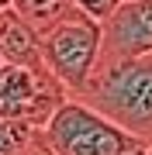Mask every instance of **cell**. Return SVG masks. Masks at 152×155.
Listing matches in <instances>:
<instances>
[{
  "instance_id": "1",
  "label": "cell",
  "mask_w": 152,
  "mask_h": 155,
  "mask_svg": "<svg viewBox=\"0 0 152 155\" xmlns=\"http://www.w3.org/2000/svg\"><path fill=\"white\" fill-rule=\"evenodd\" d=\"M76 100L104 114L135 141L152 145V52L131 59H100Z\"/></svg>"
},
{
  "instance_id": "2",
  "label": "cell",
  "mask_w": 152,
  "mask_h": 155,
  "mask_svg": "<svg viewBox=\"0 0 152 155\" xmlns=\"http://www.w3.org/2000/svg\"><path fill=\"white\" fill-rule=\"evenodd\" d=\"M38 48H42V66L73 97L83 90L100 59V21H93L79 7H69L56 24H49L38 35Z\"/></svg>"
},
{
  "instance_id": "3",
  "label": "cell",
  "mask_w": 152,
  "mask_h": 155,
  "mask_svg": "<svg viewBox=\"0 0 152 155\" xmlns=\"http://www.w3.org/2000/svg\"><path fill=\"white\" fill-rule=\"evenodd\" d=\"M42 138L56 155H121L135 145L128 131H121L118 124H111L104 114H97L76 97H66L45 117Z\"/></svg>"
},
{
  "instance_id": "4",
  "label": "cell",
  "mask_w": 152,
  "mask_h": 155,
  "mask_svg": "<svg viewBox=\"0 0 152 155\" xmlns=\"http://www.w3.org/2000/svg\"><path fill=\"white\" fill-rule=\"evenodd\" d=\"M69 93L52 79L49 69H24V66H0V117L28 121L35 127L66 100Z\"/></svg>"
},
{
  "instance_id": "5",
  "label": "cell",
  "mask_w": 152,
  "mask_h": 155,
  "mask_svg": "<svg viewBox=\"0 0 152 155\" xmlns=\"http://www.w3.org/2000/svg\"><path fill=\"white\" fill-rule=\"evenodd\" d=\"M145 52H152V0H121L100 21V59H131Z\"/></svg>"
},
{
  "instance_id": "6",
  "label": "cell",
  "mask_w": 152,
  "mask_h": 155,
  "mask_svg": "<svg viewBox=\"0 0 152 155\" xmlns=\"http://www.w3.org/2000/svg\"><path fill=\"white\" fill-rule=\"evenodd\" d=\"M0 59L24 69H45L38 48V31L28 28L14 11H0Z\"/></svg>"
},
{
  "instance_id": "7",
  "label": "cell",
  "mask_w": 152,
  "mask_h": 155,
  "mask_svg": "<svg viewBox=\"0 0 152 155\" xmlns=\"http://www.w3.org/2000/svg\"><path fill=\"white\" fill-rule=\"evenodd\" d=\"M73 7V0H11V11L21 17L28 28H35V31H45L49 24H56L62 14Z\"/></svg>"
},
{
  "instance_id": "8",
  "label": "cell",
  "mask_w": 152,
  "mask_h": 155,
  "mask_svg": "<svg viewBox=\"0 0 152 155\" xmlns=\"http://www.w3.org/2000/svg\"><path fill=\"white\" fill-rule=\"evenodd\" d=\"M38 131L28 121H11V117H0V155H14L31 134Z\"/></svg>"
},
{
  "instance_id": "9",
  "label": "cell",
  "mask_w": 152,
  "mask_h": 155,
  "mask_svg": "<svg viewBox=\"0 0 152 155\" xmlns=\"http://www.w3.org/2000/svg\"><path fill=\"white\" fill-rule=\"evenodd\" d=\"M118 4H121V0H73V7H79L83 14H90L93 21H104Z\"/></svg>"
},
{
  "instance_id": "10",
  "label": "cell",
  "mask_w": 152,
  "mask_h": 155,
  "mask_svg": "<svg viewBox=\"0 0 152 155\" xmlns=\"http://www.w3.org/2000/svg\"><path fill=\"white\" fill-rule=\"evenodd\" d=\"M14 155H56V152L49 148V141L42 138V127H38V131H35V134H31V138L24 141V145H21V148H17Z\"/></svg>"
},
{
  "instance_id": "11",
  "label": "cell",
  "mask_w": 152,
  "mask_h": 155,
  "mask_svg": "<svg viewBox=\"0 0 152 155\" xmlns=\"http://www.w3.org/2000/svg\"><path fill=\"white\" fill-rule=\"evenodd\" d=\"M121 155H149V145H145V141H135L131 148H124Z\"/></svg>"
},
{
  "instance_id": "12",
  "label": "cell",
  "mask_w": 152,
  "mask_h": 155,
  "mask_svg": "<svg viewBox=\"0 0 152 155\" xmlns=\"http://www.w3.org/2000/svg\"><path fill=\"white\" fill-rule=\"evenodd\" d=\"M0 11H11V0H0Z\"/></svg>"
},
{
  "instance_id": "13",
  "label": "cell",
  "mask_w": 152,
  "mask_h": 155,
  "mask_svg": "<svg viewBox=\"0 0 152 155\" xmlns=\"http://www.w3.org/2000/svg\"><path fill=\"white\" fill-rule=\"evenodd\" d=\"M149 155H152V145H149Z\"/></svg>"
},
{
  "instance_id": "14",
  "label": "cell",
  "mask_w": 152,
  "mask_h": 155,
  "mask_svg": "<svg viewBox=\"0 0 152 155\" xmlns=\"http://www.w3.org/2000/svg\"><path fill=\"white\" fill-rule=\"evenodd\" d=\"M0 66H4V59H0Z\"/></svg>"
}]
</instances>
